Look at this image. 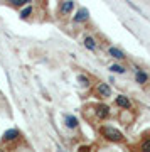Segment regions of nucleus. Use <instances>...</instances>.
Segmentation results:
<instances>
[{
	"label": "nucleus",
	"instance_id": "nucleus-2",
	"mask_svg": "<svg viewBox=\"0 0 150 152\" xmlns=\"http://www.w3.org/2000/svg\"><path fill=\"white\" fill-rule=\"evenodd\" d=\"M96 93H98V96L108 98V96H111V88L108 86L106 83H100L96 86Z\"/></svg>",
	"mask_w": 150,
	"mask_h": 152
},
{
	"label": "nucleus",
	"instance_id": "nucleus-15",
	"mask_svg": "<svg viewBox=\"0 0 150 152\" xmlns=\"http://www.w3.org/2000/svg\"><path fill=\"white\" fill-rule=\"evenodd\" d=\"M31 14H32V7L29 5L27 9H24V10L20 12V17H22V19H25V17H29Z\"/></svg>",
	"mask_w": 150,
	"mask_h": 152
},
{
	"label": "nucleus",
	"instance_id": "nucleus-16",
	"mask_svg": "<svg viewBox=\"0 0 150 152\" xmlns=\"http://www.w3.org/2000/svg\"><path fill=\"white\" fill-rule=\"evenodd\" d=\"M142 149H143V151H150V140L143 142V145H142Z\"/></svg>",
	"mask_w": 150,
	"mask_h": 152
},
{
	"label": "nucleus",
	"instance_id": "nucleus-4",
	"mask_svg": "<svg viewBox=\"0 0 150 152\" xmlns=\"http://www.w3.org/2000/svg\"><path fill=\"white\" fill-rule=\"evenodd\" d=\"M17 137H19V130H17V129H10V130H7L5 134H4V140L12 142V140H15Z\"/></svg>",
	"mask_w": 150,
	"mask_h": 152
},
{
	"label": "nucleus",
	"instance_id": "nucleus-11",
	"mask_svg": "<svg viewBox=\"0 0 150 152\" xmlns=\"http://www.w3.org/2000/svg\"><path fill=\"white\" fill-rule=\"evenodd\" d=\"M84 46L90 49V51H95V49H96V42H95L93 37H86L84 39Z\"/></svg>",
	"mask_w": 150,
	"mask_h": 152
},
{
	"label": "nucleus",
	"instance_id": "nucleus-8",
	"mask_svg": "<svg viewBox=\"0 0 150 152\" xmlns=\"http://www.w3.org/2000/svg\"><path fill=\"white\" fill-rule=\"evenodd\" d=\"M108 53H110V56H113L115 59H125V54L120 51V49H117V48H110V49H108Z\"/></svg>",
	"mask_w": 150,
	"mask_h": 152
},
{
	"label": "nucleus",
	"instance_id": "nucleus-9",
	"mask_svg": "<svg viewBox=\"0 0 150 152\" xmlns=\"http://www.w3.org/2000/svg\"><path fill=\"white\" fill-rule=\"evenodd\" d=\"M66 125L69 127V129H76L78 127V118L76 117H73V115H66Z\"/></svg>",
	"mask_w": 150,
	"mask_h": 152
},
{
	"label": "nucleus",
	"instance_id": "nucleus-13",
	"mask_svg": "<svg viewBox=\"0 0 150 152\" xmlns=\"http://www.w3.org/2000/svg\"><path fill=\"white\" fill-rule=\"evenodd\" d=\"M110 71H113V73H125V68L120 64H111L110 66Z\"/></svg>",
	"mask_w": 150,
	"mask_h": 152
},
{
	"label": "nucleus",
	"instance_id": "nucleus-14",
	"mask_svg": "<svg viewBox=\"0 0 150 152\" xmlns=\"http://www.w3.org/2000/svg\"><path fill=\"white\" fill-rule=\"evenodd\" d=\"M78 81H79V85H83V86H88V85H90V80H88L84 75H79V76H78Z\"/></svg>",
	"mask_w": 150,
	"mask_h": 152
},
{
	"label": "nucleus",
	"instance_id": "nucleus-3",
	"mask_svg": "<svg viewBox=\"0 0 150 152\" xmlns=\"http://www.w3.org/2000/svg\"><path fill=\"white\" fill-rule=\"evenodd\" d=\"M73 7H74V2H73V0H64V2L61 4L59 14H61V15H68V14H71Z\"/></svg>",
	"mask_w": 150,
	"mask_h": 152
},
{
	"label": "nucleus",
	"instance_id": "nucleus-5",
	"mask_svg": "<svg viewBox=\"0 0 150 152\" xmlns=\"http://www.w3.org/2000/svg\"><path fill=\"white\" fill-rule=\"evenodd\" d=\"M96 115H98V118H106L110 115V108L106 105H100V107H96Z\"/></svg>",
	"mask_w": 150,
	"mask_h": 152
},
{
	"label": "nucleus",
	"instance_id": "nucleus-7",
	"mask_svg": "<svg viewBox=\"0 0 150 152\" xmlns=\"http://www.w3.org/2000/svg\"><path fill=\"white\" fill-rule=\"evenodd\" d=\"M88 20V10L86 9H79L78 14L74 15V22H84Z\"/></svg>",
	"mask_w": 150,
	"mask_h": 152
},
{
	"label": "nucleus",
	"instance_id": "nucleus-1",
	"mask_svg": "<svg viewBox=\"0 0 150 152\" xmlns=\"http://www.w3.org/2000/svg\"><path fill=\"white\" fill-rule=\"evenodd\" d=\"M101 134H103L105 139H108V140H111V142H120L122 139H123L122 132L117 130V129H113V127H103Z\"/></svg>",
	"mask_w": 150,
	"mask_h": 152
},
{
	"label": "nucleus",
	"instance_id": "nucleus-6",
	"mask_svg": "<svg viewBox=\"0 0 150 152\" xmlns=\"http://www.w3.org/2000/svg\"><path fill=\"white\" fill-rule=\"evenodd\" d=\"M117 105L127 110V108H130V100L127 96H123V95H120V96H117Z\"/></svg>",
	"mask_w": 150,
	"mask_h": 152
},
{
	"label": "nucleus",
	"instance_id": "nucleus-10",
	"mask_svg": "<svg viewBox=\"0 0 150 152\" xmlns=\"http://www.w3.org/2000/svg\"><path fill=\"white\" fill-rule=\"evenodd\" d=\"M147 80H149V76H147V73H143V71L137 69V81H138L140 85H143V83H147Z\"/></svg>",
	"mask_w": 150,
	"mask_h": 152
},
{
	"label": "nucleus",
	"instance_id": "nucleus-12",
	"mask_svg": "<svg viewBox=\"0 0 150 152\" xmlns=\"http://www.w3.org/2000/svg\"><path fill=\"white\" fill-rule=\"evenodd\" d=\"M12 2V5H15V7H22V5H29L31 4V0H10Z\"/></svg>",
	"mask_w": 150,
	"mask_h": 152
}]
</instances>
